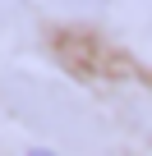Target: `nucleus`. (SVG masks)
I'll list each match as a JSON object with an SVG mask.
<instances>
[{
    "mask_svg": "<svg viewBox=\"0 0 152 156\" xmlns=\"http://www.w3.org/2000/svg\"><path fill=\"white\" fill-rule=\"evenodd\" d=\"M32 156H51V151H32Z\"/></svg>",
    "mask_w": 152,
    "mask_h": 156,
    "instance_id": "f257e3e1",
    "label": "nucleus"
}]
</instances>
